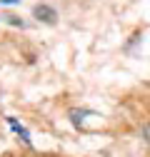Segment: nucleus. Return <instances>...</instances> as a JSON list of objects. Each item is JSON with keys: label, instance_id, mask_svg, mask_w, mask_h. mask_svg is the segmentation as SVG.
Returning a JSON list of instances; mask_svg holds the SVG:
<instances>
[{"label": "nucleus", "instance_id": "obj_2", "mask_svg": "<svg viewBox=\"0 0 150 157\" xmlns=\"http://www.w3.org/2000/svg\"><path fill=\"white\" fill-rule=\"evenodd\" d=\"M8 125H10V130H13V132H18V135H20V140H23L25 145H30V135H28V130H25L23 125H18V120L8 117Z\"/></svg>", "mask_w": 150, "mask_h": 157}, {"label": "nucleus", "instance_id": "obj_4", "mask_svg": "<svg viewBox=\"0 0 150 157\" xmlns=\"http://www.w3.org/2000/svg\"><path fill=\"white\" fill-rule=\"evenodd\" d=\"M143 135H145V140H148V142H150V122H148V125H145V127H143Z\"/></svg>", "mask_w": 150, "mask_h": 157}, {"label": "nucleus", "instance_id": "obj_1", "mask_svg": "<svg viewBox=\"0 0 150 157\" xmlns=\"http://www.w3.org/2000/svg\"><path fill=\"white\" fill-rule=\"evenodd\" d=\"M33 15L38 17V20L48 23V25H53V23H55V17H58V15H55V10H53L50 5H35V8H33Z\"/></svg>", "mask_w": 150, "mask_h": 157}, {"label": "nucleus", "instance_id": "obj_3", "mask_svg": "<svg viewBox=\"0 0 150 157\" xmlns=\"http://www.w3.org/2000/svg\"><path fill=\"white\" fill-rule=\"evenodd\" d=\"M5 20H8L10 25H20V28H23V20H20L18 15H5Z\"/></svg>", "mask_w": 150, "mask_h": 157}, {"label": "nucleus", "instance_id": "obj_5", "mask_svg": "<svg viewBox=\"0 0 150 157\" xmlns=\"http://www.w3.org/2000/svg\"><path fill=\"white\" fill-rule=\"evenodd\" d=\"M13 3H20V0H0V5H13Z\"/></svg>", "mask_w": 150, "mask_h": 157}]
</instances>
